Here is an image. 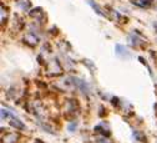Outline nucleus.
<instances>
[{
	"mask_svg": "<svg viewBox=\"0 0 157 143\" xmlns=\"http://www.w3.org/2000/svg\"><path fill=\"white\" fill-rule=\"evenodd\" d=\"M76 128V123H71L70 126H69V131H74Z\"/></svg>",
	"mask_w": 157,
	"mask_h": 143,
	"instance_id": "obj_6",
	"label": "nucleus"
},
{
	"mask_svg": "<svg viewBox=\"0 0 157 143\" xmlns=\"http://www.w3.org/2000/svg\"><path fill=\"white\" fill-rule=\"evenodd\" d=\"M87 2H89V4H90V6H92V9L97 13V14H99V15H104V11L100 9V6L99 5H97L95 2H94V0H87Z\"/></svg>",
	"mask_w": 157,
	"mask_h": 143,
	"instance_id": "obj_4",
	"label": "nucleus"
},
{
	"mask_svg": "<svg viewBox=\"0 0 157 143\" xmlns=\"http://www.w3.org/2000/svg\"><path fill=\"white\" fill-rule=\"evenodd\" d=\"M19 138H20V134H17V133H4V136L2 137V142L3 143H16Z\"/></svg>",
	"mask_w": 157,
	"mask_h": 143,
	"instance_id": "obj_1",
	"label": "nucleus"
},
{
	"mask_svg": "<svg viewBox=\"0 0 157 143\" xmlns=\"http://www.w3.org/2000/svg\"><path fill=\"white\" fill-rule=\"evenodd\" d=\"M116 51H117V55L119 56H121V55H122V57H128L130 56V54H128V51H127V49L125 46L117 45L116 46Z\"/></svg>",
	"mask_w": 157,
	"mask_h": 143,
	"instance_id": "obj_3",
	"label": "nucleus"
},
{
	"mask_svg": "<svg viewBox=\"0 0 157 143\" xmlns=\"http://www.w3.org/2000/svg\"><path fill=\"white\" fill-rule=\"evenodd\" d=\"M10 126L17 128V130H25V125L23 123V122H20L16 117H13L10 118Z\"/></svg>",
	"mask_w": 157,
	"mask_h": 143,
	"instance_id": "obj_2",
	"label": "nucleus"
},
{
	"mask_svg": "<svg viewBox=\"0 0 157 143\" xmlns=\"http://www.w3.org/2000/svg\"><path fill=\"white\" fill-rule=\"evenodd\" d=\"M13 117H15V116L11 112H9L6 110H2V118H13Z\"/></svg>",
	"mask_w": 157,
	"mask_h": 143,
	"instance_id": "obj_5",
	"label": "nucleus"
}]
</instances>
